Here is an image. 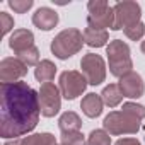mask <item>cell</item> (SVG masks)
<instances>
[{"label": "cell", "instance_id": "cell-21", "mask_svg": "<svg viewBox=\"0 0 145 145\" xmlns=\"http://www.w3.org/2000/svg\"><path fill=\"white\" fill-rule=\"evenodd\" d=\"M17 58H19L26 67H36V65L39 63V50H38L36 46H33V48H29V50L19 53Z\"/></svg>", "mask_w": 145, "mask_h": 145}, {"label": "cell", "instance_id": "cell-22", "mask_svg": "<svg viewBox=\"0 0 145 145\" xmlns=\"http://www.w3.org/2000/svg\"><path fill=\"white\" fill-rule=\"evenodd\" d=\"M61 145H87V142L80 131H68L61 133Z\"/></svg>", "mask_w": 145, "mask_h": 145}, {"label": "cell", "instance_id": "cell-15", "mask_svg": "<svg viewBox=\"0 0 145 145\" xmlns=\"http://www.w3.org/2000/svg\"><path fill=\"white\" fill-rule=\"evenodd\" d=\"M84 41L91 48H101V46H106V43L109 41V34L104 29H96L87 26L84 29Z\"/></svg>", "mask_w": 145, "mask_h": 145}, {"label": "cell", "instance_id": "cell-3", "mask_svg": "<svg viewBox=\"0 0 145 145\" xmlns=\"http://www.w3.org/2000/svg\"><path fill=\"white\" fill-rule=\"evenodd\" d=\"M106 55L109 61V72L111 75L121 79L128 75L130 72H133V61L130 56V46L121 41V39H113L106 46Z\"/></svg>", "mask_w": 145, "mask_h": 145}, {"label": "cell", "instance_id": "cell-17", "mask_svg": "<svg viewBox=\"0 0 145 145\" xmlns=\"http://www.w3.org/2000/svg\"><path fill=\"white\" fill-rule=\"evenodd\" d=\"M58 126L61 130V133H68V131H79L82 128V120L75 111H65L60 120H58Z\"/></svg>", "mask_w": 145, "mask_h": 145}, {"label": "cell", "instance_id": "cell-9", "mask_svg": "<svg viewBox=\"0 0 145 145\" xmlns=\"http://www.w3.org/2000/svg\"><path fill=\"white\" fill-rule=\"evenodd\" d=\"M114 26H113V31H120V29H125L131 24H137L140 22V16H142V7L137 4V2H118L114 7Z\"/></svg>", "mask_w": 145, "mask_h": 145}, {"label": "cell", "instance_id": "cell-4", "mask_svg": "<svg viewBox=\"0 0 145 145\" xmlns=\"http://www.w3.org/2000/svg\"><path fill=\"white\" fill-rule=\"evenodd\" d=\"M103 126L109 135H133L140 130V120L125 111H111L104 118Z\"/></svg>", "mask_w": 145, "mask_h": 145}, {"label": "cell", "instance_id": "cell-16", "mask_svg": "<svg viewBox=\"0 0 145 145\" xmlns=\"http://www.w3.org/2000/svg\"><path fill=\"white\" fill-rule=\"evenodd\" d=\"M55 74H56V65L51 61V60H41L36 68H34V77L38 82H43V84H48L55 79Z\"/></svg>", "mask_w": 145, "mask_h": 145}, {"label": "cell", "instance_id": "cell-7", "mask_svg": "<svg viewBox=\"0 0 145 145\" xmlns=\"http://www.w3.org/2000/svg\"><path fill=\"white\" fill-rule=\"evenodd\" d=\"M38 94H39L41 114L44 118H53L55 114L60 113V109H61V92H60V87H56L53 82L41 84V89H39Z\"/></svg>", "mask_w": 145, "mask_h": 145}, {"label": "cell", "instance_id": "cell-28", "mask_svg": "<svg viewBox=\"0 0 145 145\" xmlns=\"http://www.w3.org/2000/svg\"><path fill=\"white\" fill-rule=\"evenodd\" d=\"M140 50H142V53L145 55V41H142V46H140Z\"/></svg>", "mask_w": 145, "mask_h": 145}, {"label": "cell", "instance_id": "cell-11", "mask_svg": "<svg viewBox=\"0 0 145 145\" xmlns=\"http://www.w3.org/2000/svg\"><path fill=\"white\" fill-rule=\"evenodd\" d=\"M118 86L121 89V94L130 99H138L145 94V82H143L142 75L137 74V72H130L128 75L121 77Z\"/></svg>", "mask_w": 145, "mask_h": 145}, {"label": "cell", "instance_id": "cell-5", "mask_svg": "<svg viewBox=\"0 0 145 145\" xmlns=\"http://www.w3.org/2000/svg\"><path fill=\"white\" fill-rule=\"evenodd\" d=\"M89 16H87V24L89 27L96 29H113L114 26V10L109 7L106 0H91L87 4Z\"/></svg>", "mask_w": 145, "mask_h": 145}, {"label": "cell", "instance_id": "cell-14", "mask_svg": "<svg viewBox=\"0 0 145 145\" xmlns=\"http://www.w3.org/2000/svg\"><path fill=\"white\" fill-rule=\"evenodd\" d=\"M103 106H104V103H103L101 94H94V92L84 96V99H82V103H80L82 113H84L87 118H97V116L103 113Z\"/></svg>", "mask_w": 145, "mask_h": 145}, {"label": "cell", "instance_id": "cell-13", "mask_svg": "<svg viewBox=\"0 0 145 145\" xmlns=\"http://www.w3.org/2000/svg\"><path fill=\"white\" fill-rule=\"evenodd\" d=\"M9 46L16 55H19L34 46V34L29 29H16L9 39Z\"/></svg>", "mask_w": 145, "mask_h": 145}, {"label": "cell", "instance_id": "cell-18", "mask_svg": "<svg viewBox=\"0 0 145 145\" xmlns=\"http://www.w3.org/2000/svg\"><path fill=\"white\" fill-rule=\"evenodd\" d=\"M101 97H103V103L108 106V108H116L121 101H123V94H121V89L118 84H109L103 89L101 92Z\"/></svg>", "mask_w": 145, "mask_h": 145}, {"label": "cell", "instance_id": "cell-19", "mask_svg": "<svg viewBox=\"0 0 145 145\" xmlns=\"http://www.w3.org/2000/svg\"><path fill=\"white\" fill-rule=\"evenodd\" d=\"M19 145H58L55 135L51 133H34L19 138Z\"/></svg>", "mask_w": 145, "mask_h": 145}, {"label": "cell", "instance_id": "cell-23", "mask_svg": "<svg viewBox=\"0 0 145 145\" xmlns=\"http://www.w3.org/2000/svg\"><path fill=\"white\" fill-rule=\"evenodd\" d=\"M123 33H125V36H126L128 39H131V41H138V39L145 34V24L140 21V22H137V24H131V26L125 27Z\"/></svg>", "mask_w": 145, "mask_h": 145}, {"label": "cell", "instance_id": "cell-20", "mask_svg": "<svg viewBox=\"0 0 145 145\" xmlns=\"http://www.w3.org/2000/svg\"><path fill=\"white\" fill-rule=\"evenodd\" d=\"M87 145H111V137L106 130H92L87 137Z\"/></svg>", "mask_w": 145, "mask_h": 145}, {"label": "cell", "instance_id": "cell-26", "mask_svg": "<svg viewBox=\"0 0 145 145\" xmlns=\"http://www.w3.org/2000/svg\"><path fill=\"white\" fill-rule=\"evenodd\" d=\"M0 27H2V36L10 33L14 29V19L7 12H0Z\"/></svg>", "mask_w": 145, "mask_h": 145}, {"label": "cell", "instance_id": "cell-2", "mask_svg": "<svg viewBox=\"0 0 145 145\" xmlns=\"http://www.w3.org/2000/svg\"><path fill=\"white\" fill-rule=\"evenodd\" d=\"M84 33H80L79 29L75 27H68V29H63L60 31L53 41H51V53L60 58V60H67L70 56L77 55L82 46H84Z\"/></svg>", "mask_w": 145, "mask_h": 145}, {"label": "cell", "instance_id": "cell-25", "mask_svg": "<svg viewBox=\"0 0 145 145\" xmlns=\"http://www.w3.org/2000/svg\"><path fill=\"white\" fill-rule=\"evenodd\" d=\"M34 5L33 0H9V7L17 14H26Z\"/></svg>", "mask_w": 145, "mask_h": 145}, {"label": "cell", "instance_id": "cell-27", "mask_svg": "<svg viewBox=\"0 0 145 145\" xmlns=\"http://www.w3.org/2000/svg\"><path fill=\"white\" fill-rule=\"evenodd\" d=\"M114 145H140V142L137 140V138H120Z\"/></svg>", "mask_w": 145, "mask_h": 145}, {"label": "cell", "instance_id": "cell-1", "mask_svg": "<svg viewBox=\"0 0 145 145\" xmlns=\"http://www.w3.org/2000/svg\"><path fill=\"white\" fill-rule=\"evenodd\" d=\"M39 94L27 82L0 86V135L7 140L33 131L39 121Z\"/></svg>", "mask_w": 145, "mask_h": 145}, {"label": "cell", "instance_id": "cell-8", "mask_svg": "<svg viewBox=\"0 0 145 145\" xmlns=\"http://www.w3.org/2000/svg\"><path fill=\"white\" fill-rule=\"evenodd\" d=\"M80 68L89 86H99L106 79V63L101 55H96V53L84 55L80 60Z\"/></svg>", "mask_w": 145, "mask_h": 145}, {"label": "cell", "instance_id": "cell-6", "mask_svg": "<svg viewBox=\"0 0 145 145\" xmlns=\"http://www.w3.org/2000/svg\"><path fill=\"white\" fill-rule=\"evenodd\" d=\"M60 92L67 101H74L79 96H82V92L87 89V79L84 77L82 72L77 70H65L60 75Z\"/></svg>", "mask_w": 145, "mask_h": 145}, {"label": "cell", "instance_id": "cell-24", "mask_svg": "<svg viewBox=\"0 0 145 145\" xmlns=\"http://www.w3.org/2000/svg\"><path fill=\"white\" fill-rule=\"evenodd\" d=\"M121 111H125V113H128V114H131V116L138 118L140 121L145 118V106L137 104V103H125V104H123V108H121Z\"/></svg>", "mask_w": 145, "mask_h": 145}, {"label": "cell", "instance_id": "cell-10", "mask_svg": "<svg viewBox=\"0 0 145 145\" xmlns=\"http://www.w3.org/2000/svg\"><path fill=\"white\" fill-rule=\"evenodd\" d=\"M26 74H27V67L19 58L7 56L0 61V82L2 84L21 82V79L26 77Z\"/></svg>", "mask_w": 145, "mask_h": 145}, {"label": "cell", "instance_id": "cell-12", "mask_svg": "<svg viewBox=\"0 0 145 145\" xmlns=\"http://www.w3.org/2000/svg\"><path fill=\"white\" fill-rule=\"evenodd\" d=\"M33 24L41 31H51L58 24V14L50 7H39L33 14Z\"/></svg>", "mask_w": 145, "mask_h": 145}]
</instances>
